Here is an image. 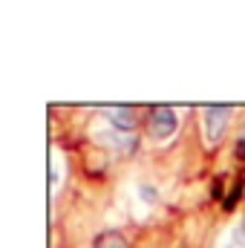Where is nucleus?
<instances>
[{
	"mask_svg": "<svg viewBox=\"0 0 245 248\" xmlns=\"http://www.w3.org/2000/svg\"><path fill=\"white\" fill-rule=\"evenodd\" d=\"M110 124L119 130H133L136 127V110L133 107H113L110 110Z\"/></svg>",
	"mask_w": 245,
	"mask_h": 248,
	"instance_id": "3",
	"label": "nucleus"
},
{
	"mask_svg": "<svg viewBox=\"0 0 245 248\" xmlns=\"http://www.w3.org/2000/svg\"><path fill=\"white\" fill-rule=\"evenodd\" d=\"M234 153H237V159H243V162H245V130H243V136L237 139V147H234Z\"/></svg>",
	"mask_w": 245,
	"mask_h": 248,
	"instance_id": "5",
	"label": "nucleus"
},
{
	"mask_svg": "<svg viewBox=\"0 0 245 248\" xmlns=\"http://www.w3.org/2000/svg\"><path fill=\"white\" fill-rule=\"evenodd\" d=\"M228 119H231V107H205V133H208V141H219Z\"/></svg>",
	"mask_w": 245,
	"mask_h": 248,
	"instance_id": "2",
	"label": "nucleus"
},
{
	"mask_svg": "<svg viewBox=\"0 0 245 248\" xmlns=\"http://www.w3.org/2000/svg\"><path fill=\"white\" fill-rule=\"evenodd\" d=\"M92 248H127L122 234H116V231H107V234H101L98 240H95V246Z\"/></svg>",
	"mask_w": 245,
	"mask_h": 248,
	"instance_id": "4",
	"label": "nucleus"
},
{
	"mask_svg": "<svg viewBox=\"0 0 245 248\" xmlns=\"http://www.w3.org/2000/svg\"><path fill=\"white\" fill-rule=\"evenodd\" d=\"M141 196H144L147 202H153V199H156V193L150 190V185H141Z\"/></svg>",
	"mask_w": 245,
	"mask_h": 248,
	"instance_id": "6",
	"label": "nucleus"
},
{
	"mask_svg": "<svg viewBox=\"0 0 245 248\" xmlns=\"http://www.w3.org/2000/svg\"><path fill=\"white\" fill-rule=\"evenodd\" d=\"M176 127H179V119H176V113L170 107H150L147 130H150L153 139H168V136L176 133Z\"/></svg>",
	"mask_w": 245,
	"mask_h": 248,
	"instance_id": "1",
	"label": "nucleus"
}]
</instances>
